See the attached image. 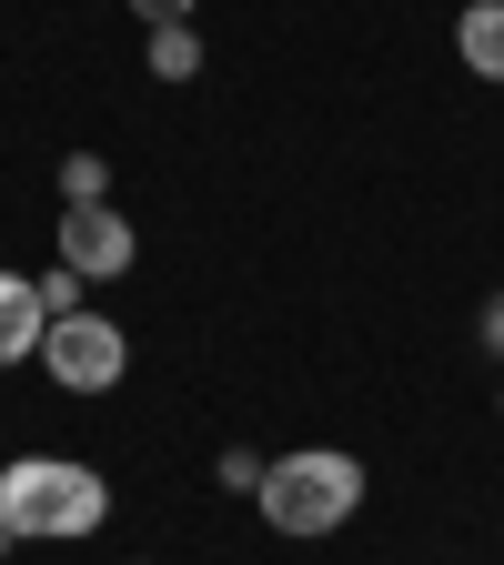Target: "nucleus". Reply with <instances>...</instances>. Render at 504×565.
<instances>
[{"instance_id":"1","label":"nucleus","mask_w":504,"mask_h":565,"mask_svg":"<svg viewBox=\"0 0 504 565\" xmlns=\"http://www.w3.org/2000/svg\"><path fill=\"white\" fill-rule=\"evenodd\" d=\"M101 515H111V484L92 465H71V455L0 465V535H11V545H71V535H92Z\"/></svg>"},{"instance_id":"2","label":"nucleus","mask_w":504,"mask_h":565,"mask_svg":"<svg viewBox=\"0 0 504 565\" xmlns=\"http://www.w3.org/2000/svg\"><path fill=\"white\" fill-rule=\"evenodd\" d=\"M253 505H262V525H272V535H333V525H353V505H364V465H353L343 445L272 455Z\"/></svg>"},{"instance_id":"3","label":"nucleus","mask_w":504,"mask_h":565,"mask_svg":"<svg viewBox=\"0 0 504 565\" xmlns=\"http://www.w3.org/2000/svg\"><path fill=\"white\" fill-rule=\"evenodd\" d=\"M41 374L61 384V394H111L121 374H131V333L92 303V313H61L51 333H41Z\"/></svg>"},{"instance_id":"4","label":"nucleus","mask_w":504,"mask_h":565,"mask_svg":"<svg viewBox=\"0 0 504 565\" xmlns=\"http://www.w3.org/2000/svg\"><path fill=\"white\" fill-rule=\"evenodd\" d=\"M131 253L141 243H131V223H121L111 202H61V263L82 273V282H121Z\"/></svg>"},{"instance_id":"5","label":"nucleus","mask_w":504,"mask_h":565,"mask_svg":"<svg viewBox=\"0 0 504 565\" xmlns=\"http://www.w3.org/2000/svg\"><path fill=\"white\" fill-rule=\"evenodd\" d=\"M51 313H41V282L31 273H0V364H21V353H41Z\"/></svg>"},{"instance_id":"6","label":"nucleus","mask_w":504,"mask_h":565,"mask_svg":"<svg viewBox=\"0 0 504 565\" xmlns=\"http://www.w3.org/2000/svg\"><path fill=\"white\" fill-rule=\"evenodd\" d=\"M454 51H464V71H474V82H504V0H464Z\"/></svg>"},{"instance_id":"7","label":"nucleus","mask_w":504,"mask_h":565,"mask_svg":"<svg viewBox=\"0 0 504 565\" xmlns=\"http://www.w3.org/2000/svg\"><path fill=\"white\" fill-rule=\"evenodd\" d=\"M192 71H202V41H192V21L152 31V82H192Z\"/></svg>"},{"instance_id":"8","label":"nucleus","mask_w":504,"mask_h":565,"mask_svg":"<svg viewBox=\"0 0 504 565\" xmlns=\"http://www.w3.org/2000/svg\"><path fill=\"white\" fill-rule=\"evenodd\" d=\"M61 202H111V162L101 152H71L61 162Z\"/></svg>"},{"instance_id":"9","label":"nucleus","mask_w":504,"mask_h":565,"mask_svg":"<svg viewBox=\"0 0 504 565\" xmlns=\"http://www.w3.org/2000/svg\"><path fill=\"white\" fill-rule=\"evenodd\" d=\"M41 313H51V323H61V313H92V282L71 273V263H61V273H41Z\"/></svg>"},{"instance_id":"10","label":"nucleus","mask_w":504,"mask_h":565,"mask_svg":"<svg viewBox=\"0 0 504 565\" xmlns=\"http://www.w3.org/2000/svg\"><path fill=\"white\" fill-rule=\"evenodd\" d=\"M223 484H233V494H262V455L233 445V455H223Z\"/></svg>"},{"instance_id":"11","label":"nucleus","mask_w":504,"mask_h":565,"mask_svg":"<svg viewBox=\"0 0 504 565\" xmlns=\"http://www.w3.org/2000/svg\"><path fill=\"white\" fill-rule=\"evenodd\" d=\"M131 11L152 21V31H172V21H192V0H131Z\"/></svg>"},{"instance_id":"12","label":"nucleus","mask_w":504,"mask_h":565,"mask_svg":"<svg viewBox=\"0 0 504 565\" xmlns=\"http://www.w3.org/2000/svg\"><path fill=\"white\" fill-rule=\"evenodd\" d=\"M484 353H494V364H504V294L484 303Z\"/></svg>"}]
</instances>
